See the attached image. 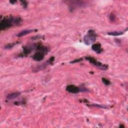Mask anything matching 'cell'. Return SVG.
<instances>
[{
	"mask_svg": "<svg viewBox=\"0 0 128 128\" xmlns=\"http://www.w3.org/2000/svg\"><path fill=\"white\" fill-rule=\"evenodd\" d=\"M80 88V92H88L89 91V90L88 89H87L86 88Z\"/></svg>",
	"mask_w": 128,
	"mask_h": 128,
	"instance_id": "ffe728a7",
	"label": "cell"
},
{
	"mask_svg": "<svg viewBox=\"0 0 128 128\" xmlns=\"http://www.w3.org/2000/svg\"><path fill=\"white\" fill-rule=\"evenodd\" d=\"M10 2L12 4H14L15 3L17 2V1H10Z\"/></svg>",
	"mask_w": 128,
	"mask_h": 128,
	"instance_id": "44dd1931",
	"label": "cell"
},
{
	"mask_svg": "<svg viewBox=\"0 0 128 128\" xmlns=\"http://www.w3.org/2000/svg\"><path fill=\"white\" fill-rule=\"evenodd\" d=\"M72 3L70 4V9H71L72 11L73 9H75L76 7H84L85 5L86 4H85V3L81 2V1H72L71 2Z\"/></svg>",
	"mask_w": 128,
	"mask_h": 128,
	"instance_id": "52a82bcc",
	"label": "cell"
},
{
	"mask_svg": "<svg viewBox=\"0 0 128 128\" xmlns=\"http://www.w3.org/2000/svg\"><path fill=\"white\" fill-rule=\"evenodd\" d=\"M109 19L110 20L111 22H114L116 20V16L114 13H111V14L109 16Z\"/></svg>",
	"mask_w": 128,
	"mask_h": 128,
	"instance_id": "2e32d148",
	"label": "cell"
},
{
	"mask_svg": "<svg viewBox=\"0 0 128 128\" xmlns=\"http://www.w3.org/2000/svg\"><path fill=\"white\" fill-rule=\"evenodd\" d=\"M92 49L97 54H100L103 51L100 43H96L93 44L92 46Z\"/></svg>",
	"mask_w": 128,
	"mask_h": 128,
	"instance_id": "ba28073f",
	"label": "cell"
},
{
	"mask_svg": "<svg viewBox=\"0 0 128 128\" xmlns=\"http://www.w3.org/2000/svg\"><path fill=\"white\" fill-rule=\"evenodd\" d=\"M83 61V59L82 58H80V59H76V60H73V61L71 62L70 63L71 64H74V63H78V62H80L81 61Z\"/></svg>",
	"mask_w": 128,
	"mask_h": 128,
	"instance_id": "d6986e66",
	"label": "cell"
},
{
	"mask_svg": "<svg viewBox=\"0 0 128 128\" xmlns=\"http://www.w3.org/2000/svg\"><path fill=\"white\" fill-rule=\"evenodd\" d=\"M21 93L19 92L10 93L7 96V99L9 100H13L16 99L21 95Z\"/></svg>",
	"mask_w": 128,
	"mask_h": 128,
	"instance_id": "8fae6325",
	"label": "cell"
},
{
	"mask_svg": "<svg viewBox=\"0 0 128 128\" xmlns=\"http://www.w3.org/2000/svg\"><path fill=\"white\" fill-rule=\"evenodd\" d=\"M18 43L17 42L16 43H10V44H8L7 45H6L5 47V49H12L15 45H16Z\"/></svg>",
	"mask_w": 128,
	"mask_h": 128,
	"instance_id": "5bb4252c",
	"label": "cell"
},
{
	"mask_svg": "<svg viewBox=\"0 0 128 128\" xmlns=\"http://www.w3.org/2000/svg\"><path fill=\"white\" fill-rule=\"evenodd\" d=\"M46 54L44 52L41 51H38L36 52L33 56V59L36 61H41L44 59L45 57V55Z\"/></svg>",
	"mask_w": 128,
	"mask_h": 128,
	"instance_id": "8992f818",
	"label": "cell"
},
{
	"mask_svg": "<svg viewBox=\"0 0 128 128\" xmlns=\"http://www.w3.org/2000/svg\"><path fill=\"white\" fill-rule=\"evenodd\" d=\"M66 91L70 93L77 94L80 92V88L73 85H70L66 87Z\"/></svg>",
	"mask_w": 128,
	"mask_h": 128,
	"instance_id": "5b68a950",
	"label": "cell"
},
{
	"mask_svg": "<svg viewBox=\"0 0 128 128\" xmlns=\"http://www.w3.org/2000/svg\"><path fill=\"white\" fill-rule=\"evenodd\" d=\"M124 34V32H120V31H114V32H111L108 33V35L110 36H117L122 35Z\"/></svg>",
	"mask_w": 128,
	"mask_h": 128,
	"instance_id": "7c38bea8",
	"label": "cell"
},
{
	"mask_svg": "<svg viewBox=\"0 0 128 128\" xmlns=\"http://www.w3.org/2000/svg\"><path fill=\"white\" fill-rule=\"evenodd\" d=\"M37 45L36 44H34L33 45H30V46H26L23 47V52L22 53L23 56H27L30 54L34 49H36Z\"/></svg>",
	"mask_w": 128,
	"mask_h": 128,
	"instance_id": "277c9868",
	"label": "cell"
},
{
	"mask_svg": "<svg viewBox=\"0 0 128 128\" xmlns=\"http://www.w3.org/2000/svg\"><path fill=\"white\" fill-rule=\"evenodd\" d=\"M89 106H91V107H98L99 108H102V109H108V107L107 106L105 105H101L97 104H90L88 105Z\"/></svg>",
	"mask_w": 128,
	"mask_h": 128,
	"instance_id": "4fadbf2b",
	"label": "cell"
},
{
	"mask_svg": "<svg viewBox=\"0 0 128 128\" xmlns=\"http://www.w3.org/2000/svg\"><path fill=\"white\" fill-rule=\"evenodd\" d=\"M26 104V101L25 100H22L21 101H18L14 103L15 105H23Z\"/></svg>",
	"mask_w": 128,
	"mask_h": 128,
	"instance_id": "e0dca14e",
	"label": "cell"
},
{
	"mask_svg": "<svg viewBox=\"0 0 128 128\" xmlns=\"http://www.w3.org/2000/svg\"><path fill=\"white\" fill-rule=\"evenodd\" d=\"M97 34L93 30H90L84 37V42L86 45H90L96 41Z\"/></svg>",
	"mask_w": 128,
	"mask_h": 128,
	"instance_id": "7a4b0ae2",
	"label": "cell"
},
{
	"mask_svg": "<svg viewBox=\"0 0 128 128\" xmlns=\"http://www.w3.org/2000/svg\"><path fill=\"white\" fill-rule=\"evenodd\" d=\"M21 2L22 3V5L23 6L24 8H26L28 6V3L26 1H21Z\"/></svg>",
	"mask_w": 128,
	"mask_h": 128,
	"instance_id": "ac0fdd59",
	"label": "cell"
},
{
	"mask_svg": "<svg viewBox=\"0 0 128 128\" xmlns=\"http://www.w3.org/2000/svg\"><path fill=\"white\" fill-rule=\"evenodd\" d=\"M22 22V20L20 17H5L0 22V29L2 31L5 30L13 26L19 25Z\"/></svg>",
	"mask_w": 128,
	"mask_h": 128,
	"instance_id": "6da1fadb",
	"label": "cell"
},
{
	"mask_svg": "<svg viewBox=\"0 0 128 128\" xmlns=\"http://www.w3.org/2000/svg\"><path fill=\"white\" fill-rule=\"evenodd\" d=\"M102 82L105 85H106V86H109V85H111V82L107 79L106 78H103L102 79Z\"/></svg>",
	"mask_w": 128,
	"mask_h": 128,
	"instance_id": "9a60e30c",
	"label": "cell"
},
{
	"mask_svg": "<svg viewBox=\"0 0 128 128\" xmlns=\"http://www.w3.org/2000/svg\"><path fill=\"white\" fill-rule=\"evenodd\" d=\"M37 30H25L24 31H22L21 32H20L18 35H17V37H23L24 36H25L26 35L31 34L34 32H36L37 31Z\"/></svg>",
	"mask_w": 128,
	"mask_h": 128,
	"instance_id": "30bf717a",
	"label": "cell"
},
{
	"mask_svg": "<svg viewBox=\"0 0 128 128\" xmlns=\"http://www.w3.org/2000/svg\"><path fill=\"white\" fill-rule=\"evenodd\" d=\"M85 59L88 61L92 64L97 66L99 69L101 70H107L108 69V66L107 65H103L102 63L98 61L93 57L90 56H87L85 57Z\"/></svg>",
	"mask_w": 128,
	"mask_h": 128,
	"instance_id": "3957f363",
	"label": "cell"
},
{
	"mask_svg": "<svg viewBox=\"0 0 128 128\" xmlns=\"http://www.w3.org/2000/svg\"><path fill=\"white\" fill-rule=\"evenodd\" d=\"M49 64H51L50 63V62L49 61V60H48V61L47 62H46V63H44V64H42L41 65L38 66L37 67H36V68L35 69V70H33V71L35 72H38V71H41V70H43V69H45V68L47 67V66L48 65H49Z\"/></svg>",
	"mask_w": 128,
	"mask_h": 128,
	"instance_id": "9c48e42d",
	"label": "cell"
}]
</instances>
